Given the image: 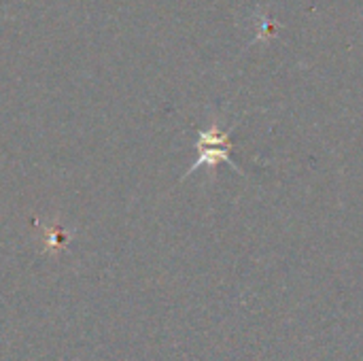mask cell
<instances>
[{"label": "cell", "mask_w": 363, "mask_h": 361, "mask_svg": "<svg viewBox=\"0 0 363 361\" xmlns=\"http://www.w3.org/2000/svg\"><path fill=\"white\" fill-rule=\"evenodd\" d=\"M230 149H232L230 132H219L217 126H211L208 130L200 132V138H198V143H196L198 160L189 166V170L185 172V177L194 174V170H198V168H202V166L215 168L219 162H225V164H230L234 170H238V166L230 160Z\"/></svg>", "instance_id": "6da1fadb"}]
</instances>
